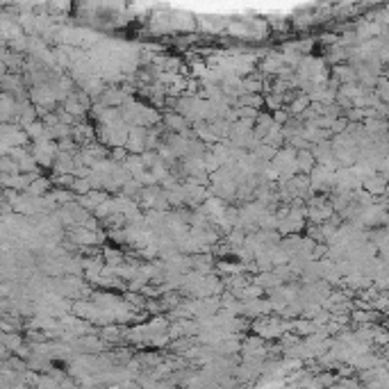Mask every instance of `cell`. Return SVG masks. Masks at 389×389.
I'll return each mask as SVG.
<instances>
[{
	"instance_id": "52a82bcc",
	"label": "cell",
	"mask_w": 389,
	"mask_h": 389,
	"mask_svg": "<svg viewBox=\"0 0 389 389\" xmlns=\"http://www.w3.org/2000/svg\"><path fill=\"white\" fill-rule=\"evenodd\" d=\"M89 189H91V184H89V177H75V180H73V184H71V191L75 196L87 194Z\"/></svg>"
},
{
	"instance_id": "277c9868",
	"label": "cell",
	"mask_w": 389,
	"mask_h": 389,
	"mask_svg": "<svg viewBox=\"0 0 389 389\" xmlns=\"http://www.w3.org/2000/svg\"><path fill=\"white\" fill-rule=\"evenodd\" d=\"M101 337L109 344L121 342V339H123V328L116 325V321H114V323H105V325H101Z\"/></svg>"
},
{
	"instance_id": "3957f363",
	"label": "cell",
	"mask_w": 389,
	"mask_h": 389,
	"mask_svg": "<svg viewBox=\"0 0 389 389\" xmlns=\"http://www.w3.org/2000/svg\"><path fill=\"white\" fill-rule=\"evenodd\" d=\"M50 189H53V180L36 176L35 180H32V182L25 187V194H30V196H43L46 191H50Z\"/></svg>"
},
{
	"instance_id": "ba28073f",
	"label": "cell",
	"mask_w": 389,
	"mask_h": 389,
	"mask_svg": "<svg viewBox=\"0 0 389 389\" xmlns=\"http://www.w3.org/2000/svg\"><path fill=\"white\" fill-rule=\"evenodd\" d=\"M264 105H266V107H271V109H278V107H283V105H284L283 94H276V91H273V94H269V96L264 98Z\"/></svg>"
},
{
	"instance_id": "8992f818",
	"label": "cell",
	"mask_w": 389,
	"mask_h": 389,
	"mask_svg": "<svg viewBox=\"0 0 389 389\" xmlns=\"http://www.w3.org/2000/svg\"><path fill=\"white\" fill-rule=\"evenodd\" d=\"M103 259H107V264L109 266H118V264H123L125 262V255L121 253V250H114V248L107 246L105 253H103Z\"/></svg>"
},
{
	"instance_id": "6da1fadb",
	"label": "cell",
	"mask_w": 389,
	"mask_h": 389,
	"mask_svg": "<svg viewBox=\"0 0 389 389\" xmlns=\"http://www.w3.org/2000/svg\"><path fill=\"white\" fill-rule=\"evenodd\" d=\"M294 164H296V171L298 173H310L312 171V166L317 164V159H314V155H312V150H307V148H296V159H294Z\"/></svg>"
},
{
	"instance_id": "7a4b0ae2",
	"label": "cell",
	"mask_w": 389,
	"mask_h": 389,
	"mask_svg": "<svg viewBox=\"0 0 389 389\" xmlns=\"http://www.w3.org/2000/svg\"><path fill=\"white\" fill-rule=\"evenodd\" d=\"M362 189H366L371 196H383L385 194V176L373 173V176L364 177V180H362Z\"/></svg>"
},
{
	"instance_id": "9c48e42d",
	"label": "cell",
	"mask_w": 389,
	"mask_h": 389,
	"mask_svg": "<svg viewBox=\"0 0 389 389\" xmlns=\"http://www.w3.org/2000/svg\"><path fill=\"white\" fill-rule=\"evenodd\" d=\"M273 123H278V125H284L289 121V116H291V114L287 112V109H283V107H278V109H273Z\"/></svg>"
},
{
	"instance_id": "5b68a950",
	"label": "cell",
	"mask_w": 389,
	"mask_h": 389,
	"mask_svg": "<svg viewBox=\"0 0 389 389\" xmlns=\"http://www.w3.org/2000/svg\"><path fill=\"white\" fill-rule=\"evenodd\" d=\"M310 103H312V101H310V96H307V94H298L296 98H291V101H289L287 112L291 114V116H298V114H301L303 109L310 105Z\"/></svg>"
}]
</instances>
